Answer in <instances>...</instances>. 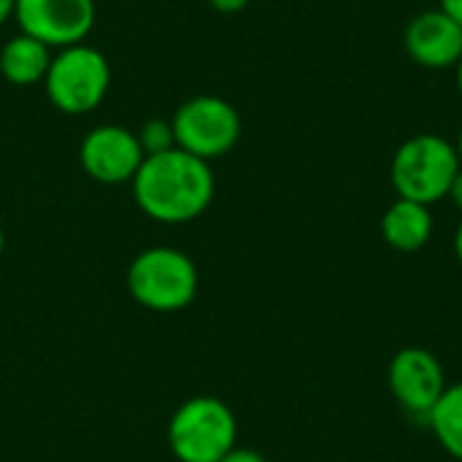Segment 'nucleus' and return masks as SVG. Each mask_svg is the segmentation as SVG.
<instances>
[{
	"label": "nucleus",
	"instance_id": "4468645a",
	"mask_svg": "<svg viewBox=\"0 0 462 462\" xmlns=\"http://www.w3.org/2000/svg\"><path fill=\"white\" fill-rule=\"evenodd\" d=\"M138 141H141V149L146 157L152 154H162L168 149L176 146V138H173V127H171V119H149L143 122L141 133H135Z\"/></svg>",
	"mask_w": 462,
	"mask_h": 462
},
{
	"label": "nucleus",
	"instance_id": "aec40b11",
	"mask_svg": "<svg viewBox=\"0 0 462 462\" xmlns=\"http://www.w3.org/2000/svg\"><path fill=\"white\" fill-rule=\"evenodd\" d=\"M452 246H455V257H457V263L462 265V222L457 225V230H455V244H452Z\"/></svg>",
	"mask_w": 462,
	"mask_h": 462
},
{
	"label": "nucleus",
	"instance_id": "a211bd4d",
	"mask_svg": "<svg viewBox=\"0 0 462 462\" xmlns=\"http://www.w3.org/2000/svg\"><path fill=\"white\" fill-rule=\"evenodd\" d=\"M452 203H455V208L462 214V168L457 171V176H455V181H452V187H449V195H447Z\"/></svg>",
	"mask_w": 462,
	"mask_h": 462
},
{
	"label": "nucleus",
	"instance_id": "9d476101",
	"mask_svg": "<svg viewBox=\"0 0 462 462\" xmlns=\"http://www.w3.org/2000/svg\"><path fill=\"white\" fill-rule=\"evenodd\" d=\"M406 54L428 70H455L462 57V27L441 8L417 14L403 32Z\"/></svg>",
	"mask_w": 462,
	"mask_h": 462
},
{
	"label": "nucleus",
	"instance_id": "5701e85b",
	"mask_svg": "<svg viewBox=\"0 0 462 462\" xmlns=\"http://www.w3.org/2000/svg\"><path fill=\"white\" fill-rule=\"evenodd\" d=\"M3 246H5V233H3V227H0V252H3Z\"/></svg>",
	"mask_w": 462,
	"mask_h": 462
},
{
	"label": "nucleus",
	"instance_id": "9b49d317",
	"mask_svg": "<svg viewBox=\"0 0 462 462\" xmlns=\"http://www.w3.org/2000/svg\"><path fill=\"white\" fill-rule=\"evenodd\" d=\"M433 236V214L430 206L398 198L382 217V238L390 249L411 254L428 246Z\"/></svg>",
	"mask_w": 462,
	"mask_h": 462
},
{
	"label": "nucleus",
	"instance_id": "20e7f679",
	"mask_svg": "<svg viewBox=\"0 0 462 462\" xmlns=\"http://www.w3.org/2000/svg\"><path fill=\"white\" fill-rule=\"evenodd\" d=\"M127 287L149 311H181L198 295V268L173 246H149L130 263Z\"/></svg>",
	"mask_w": 462,
	"mask_h": 462
},
{
	"label": "nucleus",
	"instance_id": "423d86ee",
	"mask_svg": "<svg viewBox=\"0 0 462 462\" xmlns=\"http://www.w3.org/2000/svg\"><path fill=\"white\" fill-rule=\"evenodd\" d=\"M171 127L179 149L211 162L225 157L238 143L241 114L225 97L195 95L176 108Z\"/></svg>",
	"mask_w": 462,
	"mask_h": 462
},
{
	"label": "nucleus",
	"instance_id": "6ab92c4d",
	"mask_svg": "<svg viewBox=\"0 0 462 462\" xmlns=\"http://www.w3.org/2000/svg\"><path fill=\"white\" fill-rule=\"evenodd\" d=\"M14 8H16V0H0V24L14 16Z\"/></svg>",
	"mask_w": 462,
	"mask_h": 462
},
{
	"label": "nucleus",
	"instance_id": "39448f33",
	"mask_svg": "<svg viewBox=\"0 0 462 462\" xmlns=\"http://www.w3.org/2000/svg\"><path fill=\"white\" fill-rule=\"evenodd\" d=\"M51 106L62 114L81 116L95 111L111 87V68L100 49L73 43L51 54V65L43 79Z\"/></svg>",
	"mask_w": 462,
	"mask_h": 462
},
{
	"label": "nucleus",
	"instance_id": "1a4fd4ad",
	"mask_svg": "<svg viewBox=\"0 0 462 462\" xmlns=\"http://www.w3.org/2000/svg\"><path fill=\"white\" fill-rule=\"evenodd\" d=\"M146 160L141 141L122 125H100L89 130L79 146V162L84 173L100 184L133 181Z\"/></svg>",
	"mask_w": 462,
	"mask_h": 462
},
{
	"label": "nucleus",
	"instance_id": "f8f14e48",
	"mask_svg": "<svg viewBox=\"0 0 462 462\" xmlns=\"http://www.w3.org/2000/svg\"><path fill=\"white\" fill-rule=\"evenodd\" d=\"M51 65V49L24 32L5 41L0 49V73L14 87H32L46 79Z\"/></svg>",
	"mask_w": 462,
	"mask_h": 462
},
{
	"label": "nucleus",
	"instance_id": "f03ea898",
	"mask_svg": "<svg viewBox=\"0 0 462 462\" xmlns=\"http://www.w3.org/2000/svg\"><path fill=\"white\" fill-rule=\"evenodd\" d=\"M462 168L457 149L439 133H420L403 141L390 162V181L398 198L433 206L449 195Z\"/></svg>",
	"mask_w": 462,
	"mask_h": 462
},
{
	"label": "nucleus",
	"instance_id": "6e6552de",
	"mask_svg": "<svg viewBox=\"0 0 462 462\" xmlns=\"http://www.w3.org/2000/svg\"><path fill=\"white\" fill-rule=\"evenodd\" d=\"M387 384L395 403L406 414L425 420L449 387L441 360L422 346H406L395 352L387 368Z\"/></svg>",
	"mask_w": 462,
	"mask_h": 462
},
{
	"label": "nucleus",
	"instance_id": "f3484780",
	"mask_svg": "<svg viewBox=\"0 0 462 462\" xmlns=\"http://www.w3.org/2000/svg\"><path fill=\"white\" fill-rule=\"evenodd\" d=\"M439 8L462 27V0H439Z\"/></svg>",
	"mask_w": 462,
	"mask_h": 462
},
{
	"label": "nucleus",
	"instance_id": "0eeeda50",
	"mask_svg": "<svg viewBox=\"0 0 462 462\" xmlns=\"http://www.w3.org/2000/svg\"><path fill=\"white\" fill-rule=\"evenodd\" d=\"M19 30L49 49L84 43L95 27V0H16Z\"/></svg>",
	"mask_w": 462,
	"mask_h": 462
},
{
	"label": "nucleus",
	"instance_id": "412c9836",
	"mask_svg": "<svg viewBox=\"0 0 462 462\" xmlns=\"http://www.w3.org/2000/svg\"><path fill=\"white\" fill-rule=\"evenodd\" d=\"M455 81H457V92H460V97H462V57H460V62L455 65Z\"/></svg>",
	"mask_w": 462,
	"mask_h": 462
},
{
	"label": "nucleus",
	"instance_id": "ddd939ff",
	"mask_svg": "<svg viewBox=\"0 0 462 462\" xmlns=\"http://www.w3.org/2000/svg\"><path fill=\"white\" fill-rule=\"evenodd\" d=\"M428 425L441 449L462 462V382L444 390V395L428 414Z\"/></svg>",
	"mask_w": 462,
	"mask_h": 462
},
{
	"label": "nucleus",
	"instance_id": "2eb2a0df",
	"mask_svg": "<svg viewBox=\"0 0 462 462\" xmlns=\"http://www.w3.org/2000/svg\"><path fill=\"white\" fill-rule=\"evenodd\" d=\"M219 462H268L260 452L254 449H244V447H233Z\"/></svg>",
	"mask_w": 462,
	"mask_h": 462
},
{
	"label": "nucleus",
	"instance_id": "7ed1b4c3",
	"mask_svg": "<svg viewBox=\"0 0 462 462\" xmlns=\"http://www.w3.org/2000/svg\"><path fill=\"white\" fill-rule=\"evenodd\" d=\"M238 441L230 406L211 395L184 401L168 425V444L179 462H219Z\"/></svg>",
	"mask_w": 462,
	"mask_h": 462
},
{
	"label": "nucleus",
	"instance_id": "4be33fe9",
	"mask_svg": "<svg viewBox=\"0 0 462 462\" xmlns=\"http://www.w3.org/2000/svg\"><path fill=\"white\" fill-rule=\"evenodd\" d=\"M455 149H457V157H460V162H462V127H460V133H457V141H455Z\"/></svg>",
	"mask_w": 462,
	"mask_h": 462
},
{
	"label": "nucleus",
	"instance_id": "dca6fc26",
	"mask_svg": "<svg viewBox=\"0 0 462 462\" xmlns=\"http://www.w3.org/2000/svg\"><path fill=\"white\" fill-rule=\"evenodd\" d=\"M252 0H208V5L219 14H238L249 5Z\"/></svg>",
	"mask_w": 462,
	"mask_h": 462
},
{
	"label": "nucleus",
	"instance_id": "f257e3e1",
	"mask_svg": "<svg viewBox=\"0 0 462 462\" xmlns=\"http://www.w3.org/2000/svg\"><path fill=\"white\" fill-rule=\"evenodd\" d=\"M133 184L138 208L162 225L198 219L214 200V171L206 160L173 146L141 162Z\"/></svg>",
	"mask_w": 462,
	"mask_h": 462
}]
</instances>
